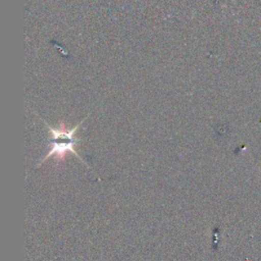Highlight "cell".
Segmentation results:
<instances>
[{"mask_svg":"<svg viewBox=\"0 0 261 261\" xmlns=\"http://www.w3.org/2000/svg\"><path fill=\"white\" fill-rule=\"evenodd\" d=\"M89 115H90V114H88L87 117H88ZM87 117H85L77 125H75L73 128H71V129H69V130H66L64 127H62V128H53V127H51L45 120H43V119L41 118V120L45 123L47 129L51 133V136H52V138H51V144H52L51 150L48 152V154L45 156V158L41 161V163H43L45 160H47V159H48L49 157H51V156H56L57 158H62L67 152H70V153H72L74 156H76L82 162H84L85 164H87V163L83 160V158L77 154V152H76L75 149H74V146H75L79 142H81L80 139H76V138L74 137V134H75V132L80 128V126H81L82 123L86 120Z\"/></svg>","mask_w":261,"mask_h":261,"instance_id":"6da1fadb","label":"cell"}]
</instances>
